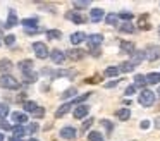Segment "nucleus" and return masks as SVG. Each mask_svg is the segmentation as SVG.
<instances>
[{"mask_svg": "<svg viewBox=\"0 0 160 141\" xmlns=\"http://www.w3.org/2000/svg\"><path fill=\"white\" fill-rule=\"evenodd\" d=\"M0 86L5 88V89H19V88H21V83H19L14 76L4 74L2 78H0Z\"/></svg>", "mask_w": 160, "mask_h": 141, "instance_id": "f257e3e1", "label": "nucleus"}, {"mask_svg": "<svg viewBox=\"0 0 160 141\" xmlns=\"http://www.w3.org/2000/svg\"><path fill=\"white\" fill-rule=\"evenodd\" d=\"M138 102H139V105H143V107H152L153 103H155V93H153L152 89H143L138 96Z\"/></svg>", "mask_w": 160, "mask_h": 141, "instance_id": "f03ea898", "label": "nucleus"}, {"mask_svg": "<svg viewBox=\"0 0 160 141\" xmlns=\"http://www.w3.org/2000/svg\"><path fill=\"white\" fill-rule=\"evenodd\" d=\"M145 58L150 62H155L160 58V47L158 45H148L145 50Z\"/></svg>", "mask_w": 160, "mask_h": 141, "instance_id": "7ed1b4c3", "label": "nucleus"}, {"mask_svg": "<svg viewBox=\"0 0 160 141\" xmlns=\"http://www.w3.org/2000/svg\"><path fill=\"white\" fill-rule=\"evenodd\" d=\"M33 50H35V55H36L38 58H47V57H50V52H48V48H47L45 43L35 41V43H33Z\"/></svg>", "mask_w": 160, "mask_h": 141, "instance_id": "20e7f679", "label": "nucleus"}, {"mask_svg": "<svg viewBox=\"0 0 160 141\" xmlns=\"http://www.w3.org/2000/svg\"><path fill=\"white\" fill-rule=\"evenodd\" d=\"M102 41H103V34H100V33L86 36V43H88V47H90V50H93V48H98V47L102 45Z\"/></svg>", "mask_w": 160, "mask_h": 141, "instance_id": "39448f33", "label": "nucleus"}, {"mask_svg": "<svg viewBox=\"0 0 160 141\" xmlns=\"http://www.w3.org/2000/svg\"><path fill=\"white\" fill-rule=\"evenodd\" d=\"M66 19H67V21H72V23H76V24H83V23H86V19L83 17V14H81V12H76V10L66 12Z\"/></svg>", "mask_w": 160, "mask_h": 141, "instance_id": "423d86ee", "label": "nucleus"}, {"mask_svg": "<svg viewBox=\"0 0 160 141\" xmlns=\"http://www.w3.org/2000/svg\"><path fill=\"white\" fill-rule=\"evenodd\" d=\"M88 112H90V107L84 105V103H81V105H76V108H74L72 115L76 117V119H84V117L88 115Z\"/></svg>", "mask_w": 160, "mask_h": 141, "instance_id": "0eeeda50", "label": "nucleus"}, {"mask_svg": "<svg viewBox=\"0 0 160 141\" xmlns=\"http://www.w3.org/2000/svg\"><path fill=\"white\" fill-rule=\"evenodd\" d=\"M50 58H52L53 64H62V62L66 60V53H64L62 50H59V48H53V50L50 52Z\"/></svg>", "mask_w": 160, "mask_h": 141, "instance_id": "6e6552de", "label": "nucleus"}, {"mask_svg": "<svg viewBox=\"0 0 160 141\" xmlns=\"http://www.w3.org/2000/svg\"><path fill=\"white\" fill-rule=\"evenodd\" d=\"M18 23H19V19H18V14H16L14 10H9V17H7V21H5L4 24H2V28H5V29H9V28H14Z\"/></svg>", "mask_w": 160, "mask_h": 141, "instance_id": "1a4fd4ad", "label": "nucleus"}, {"mask_svg": "<svg viewBox=\"0 0 160 141\" xmlns=\"http://www.w3.org/2000/svg\"><path fill=\"white\" fill-rule=\"evenodd\" d=\"M84 53H86V52L81 50V48H74V50H67L66 52V57L71 58V60H81V58L84 57Z\"/></svg>", "mask_w": 160, "mask_h": 141, "instance_id": "9d476101", "label": "nucleus"}, {"mask_svg": "<svg viewBox=\"0 0 160 141\" xmlns=\"http://www.w3.org/2000/svg\"><path fill=\"white\" fill-rule=\"evenodd\" d=\"M143 60H145V50H134L131 53V60H129V62H131V64L136 67V65L141 64Z\"/></svg>", "mask_w": 160, "mask_h": 141, "instance_id": "9b49d317", "label": "nucleus"}, {"mask_svg": "<svg viewBox=\"0 0 160 141\" xmlns=\"http://www.w3.org/2000/svg\"><path fill=\"white\" fill-rule=\"evenodd\" d=\"M76 129H74L72 126H66V127H62L60 129V136L64 138V139H74L76 138Z\"/></svg>", "mask_w": 160, "mask_h": 141, "instance_id": "f8f14e48", "label": "nucleus"}, {"mask_svg": "<svg viewBox=\"0 0 160 141\" xmlns=\"http://www.w3.org/2000/svg\"><path fill=\"white\" fill-rule=\"evenodd\" d=\"M71 43L72 45H81L83 41H86V34L83 33V31H76V33H72L71 34Z\"/></svg>", "mask_w": 160, "mask_h": 141, "instance_id": "ddd939ff", "label": "nucleus"}, {"mask_svg": "<svg viewBox=\"0 0 160 141\" xmlns=\"http://www.w3.org/2000/svg\"><path fill=\"white\" fill-rule=\"evenodd\" d=\"M12 122H16L18 126H21V124L28 122V115H26V112H12Z\"/></svg>", "mask_w": 160, "mask_h": 141, "instance_id": "4468645a", "label": "nucleus"}, {"mask_svg": "<svg viewBox=\"0 0 160 141\" xmlns=\"http://www.w3.org/2000/svg\"><path fill=\"white\" fill-rule=\"evenodd\" d=\"M103 16H105L103 9H91V12H90V19L93 21V23H100V21L103 19Z\"/></svg>", "mask_w": 160, "mask_h": 141, "instance_id": "2eb2a0df", "label": "nucleus"}, {"mask_svg": "<svg viewBox=\"0 0 160 141\" xmlns=\"http://www.w3.org/2000/svg\"><path fill=\"white\" fill-rule=\"evenodd\" d=\"M134 43L132 41H121V53H129L131 55L134 52Z\"/></svg>", "mask_w": 160, "mask_h": 141, "instance_id": "dca6fc26", "label": "nucleus"}, {"mask_svg": "<svg viewBox=\"0 0 160 141\" xmlns=\"http://www.w3.org/2000/svg\"><path fill=\"white\" fill-rule=\"evenodd\" d=\"M71 108H72V103H71V102H67V103H64V105H60L59 108H57V112H55V117H57V119H59V117H64Z\"/></svg>", "mask_w": 160, "mask_h": 141, "instance_id": "f3484780", "label": "nucleus"}, {"mask_svg": "<svg viewBox=\"0 0 160 141\" xmlns=\"http://www.w3.org/2000/svg\"><path fill=\"white\" fill-rule=\"evenodd\" d=\"M38 79V74L36 72H33V71H29V72H22V81L26 83V84H33V83Z\"/></svg>", "mask_w": 160, "mask_h": 141, "instance_id": "a211bd4d", "label": "nucleus"}, {"mask_svg": "<svg viewBox=\"0 0 160 141\" xmlns=\"http://www.w3.org/2000/svg\"><path fill=\"white\" fill-rule=\"evenodd\" d=\"M22 26H24V31L35 29V28H38V19H36V17H29V19H24V21H22Z\"/></svg>", "mask_w": 160, "mask_h": 141, "instance_id": "6ab92c4d", "label": "nucleus"}, {"mask_svg": "<svg viewBox=\"0 0 160 141\" xmlns=\"http://www.w3.org/2000/svg\"><path fill=\"white\" fill-rule=\"evenodd\" d=\"M138 28H139V29H143V31L150 29V23H148V14H143V16H139V19H138Z\"/></svg>", "mask_w": 160, "mask_h": 141, "instance_id": "aec40b11", "label": "nucleus"}, {"mask_svg": "<svg viewBox=\"0 0 160 141\" xmlns=\"http://www.w3.org/2000/svg\"><path fill=\"white\" fill-rule=\"evenodd\" d=\"M31 67H33V60H29V58L21 60L18 64V69H19V71H22V72H29V71H31Z\"/></svg>", "mask_w": 160, "mask_h": 141, "instance_id": "412c9836", "label": "nucleus"}, {"mask_svg": "<svg viewBox=\"0 0 160 141\" xmlns=\"http://www.w3.org/2000/svg\"><path fill=\"white\" fill-rule=\"evenodd\" d=\"M115 115H117L119 120H128L129 117H131V110L124 107V108H119L117 112H115Z\"/></svg>", "mask_w": 160, "mask_h": 141, "instance_id": "4be33fe9", "label": "nucleus"}, {"mask_svg": "<svg viewBox=\"0 0 160 141\" xmlns=\"http://www.w3.org/2000/svg\"><path fill=\"white\" fill-rule=\"evenodd\" d=\"M22 136H26V129L22 126H14L12 127V138H18V139H21Z\"/></svg>", "mask_w": 160, "mask_h": 141, "instance_id": "5701e85b", "label": "nucleus"}, {"mask_svg": "<svg viewBox=\"0 0 160 141\" xmlns=\"http://www.w3.org/2000/svg\"><path fill=\"white\" fill-rule=\"evenodd\" d=\"M119 31H121V33H128V34H132L136 31V28L132 26L131 23H122L121 26H119Z\"/></svg>", "mask_w": 160, "mask_h": 141, "instance_id": "b1692460", "label": "nucleus"}, {"mask_svg": "<svg viewBox=\"0 0 160 141\" xmlns=\"http://www.w3.org/2000/svg\"><path fill=\"white\" fill-rule=\"evenodd\" d=\"M11 69H12V62L9 60V58H2V60H0V71L4 72V74H7Z\"/></svg>", "mask_w": 160, "mask_h": 141, "instance_id": "393cba45", "label": "nucleus"}, {"mask_svg": "<svg viewBox=\"0 0 160 141\" xmlns=\"http://www.w3.org/2000/svg\"><path fill=\"white\" fill-rule=\"evenodd\" d=\"M148 83H146V76L143 74H136L134 76V86L136 88H143V86H146Z\"/></svg>", "mask_w": 160, "mask_h": 141, "instance_id": "a878e982", "label": "nucleus"}, {"mask_svg": "<svg viewBox=\"0 0 160 141\" xmlns=\"http://www.w3.org/2000/svg\"><path fill=\"white\" fill-rule=\"evenodd\" d=\"M146 83H148V84H158L160 83V74L158 72H150V74L146 76Z\"/></svg>", "mask_w": 160, "mask_h": 141, "instance_id": "bb28decb", "label": "nucleus"}, {"mask_svg": "<svg viewBox=\"0 0 160 141\" xmlns=\"http://www.w3.org/2000/svg\"><path fill=\"white\" fill-rule=\"evenodd\" d=\"M45 34L48 40H60L62 38V33L59 29H48V31H45Z\"/></svg>", "mask_w": 160, "mask_h": 141, "instance_id": "cd10ccee", "label": "nucleus"}, {"mask_svg": "<svg viewBox=\"0 0 160 141\" xmlns=\"http://www.w3.org/2000/svg\"><path fill=\"white\" fill-rule=\"evenodd\" d=\"M132 71H134V65H132L129 60L122 62V64L119 65V72H132Z\"/></svg>", "mask_w": 160, "mask_h": 141, "instance_id": "c85d7f7f", "label": "nucleus"}, {"mask_svg": "<svg viewBox=\"0 0 160 141\" xmlns=\"http://www.w3.org/2000/svg\"><path fill=\"white\" fill-rule=\"evenodd\" d=\"M88 141H105L103 134L98 133V131H91L90 134H88Z\"/></svg>", "mask_w": 160, "mask_h": 141, "instance_id": "c756f323", "label": "nucleus"}, {"mask_svg": "<svg viewBox=\"0 0 160 141\" xmlns=\"http://www.w3.org/2000/svg\"><path fill=\"white\" fill-rule=\"evenodd\" d=\"M105 23H107L108 26H119V17H117V14H108V16L105 17Z\"/></svg>", "mask_w": 160, "mask_h": 141, "instance_id": "7c9ffc66", "label": "nucleus"}, {"mask_svg": "<svg viewBox=\"0 0 160 141\" xmlns=\"http://www.w3.org/2000/svg\"><path fill=\"white\" fill-rule=\"evenodd\" d=\"M107 78H115V76L119 74V67H115V65H110V67H107L105 69V72H103Z\"/></svg>", "mask_w": 160, "mask_h": 141, "instance_id": "2f4dec72", "label": "nucleus"}, {"mask_svg": "<svg viewBox=\"0 0 160 141\" xmlns=\"http://www.w3.org/2000/svg\"><path fill=\"white\" fill-rule=\"evenodd\" d=\"M76 93H78V89H76V88H74V86H72V88L66 89V91H64V93H62V95H60V96H62L64 100H71V98H74V95H76Z\"/></svg>", "mask_w": 160, "mask_h": 141, "instance_id": "473e14b6", "label": "nucleus"}, {"mask_svg": "<svg viewBox=\"0 0 160 141\" xmlns=\"http://www.w3.org/2000/svg\"><path fill=\"white\" fill-rule=\"evenodd\" d=\"M38 108H40V107L36 105L35 102H24V110H26V112H29V113H35Z\"/></svg>", "mask_w": 160, "mask_h": 141, "instance_id": "72a5a7b5", "label": "nucleus"}, {"mask_svg": "<svg viewBox=\"0 0 160 141\" xmlns=\"http://www.w3.org/2000/svg\"><path fill=\"white\" fill-rule=\"evenodd\" d=\"M117 17L122 19V21H126V23H129L134 16H132V12H121V14H117Z\"/></svg>", "mask_w": 160, "mask_h": 141, "instance_id": "f704fd0d", "label": "nucleus"}, {"mask_svg": "<svg viewBox=\"0 0 160 141\" xmlns=\"http://www.w3.org/2000/svg\"><path fill=\"white\" fill-rule=\"evenodd\" d=\"M9 115V107L7 103H0V119H4V117Z\"/></svg>", "mask_w": 160, "mask_h": 141, "instance_id": "c9c22d12", "label": "nucleus"}, {"mask_svg": "<svg viewBox=\"0 0 160 141\" xmlns=\"http://www.w3.org/2000/svg\"><path fill=\"white\" fill-rule=\"evenodd\" d=\"M72 5L76 7V9H86V7H90V2H88V0H83V2L76 0V2H72Z\"/></svg>", "mask_w": 160, "mask_h": 141, "instance_id": "e433bc0d", "label": "nucleus"}, {"mask_svg": "<svg viewBox=\"0 0 160 141\" xmlns=\"http://www.w3.org/2000/svg\"><path fill=\"white\" fill-rule=\"evenodd\" d=\"M24 129H26V134H33V133L38 131V124H36V122H29V126L24 127Z\"/></svg>", "mask_w": 160, "mask_h": 141, "instance_id": "4c0bfd02", "label": "nucleus"}, {"mask_svg": "<svg viewBox=\"0 0 160 141\" xmlns=\"http://www.w3.org/2000/svg\"><path fill=\"white\" fill-rule=\"evenodd\" d=\"M4 43L7 45V47H12V45L16 43V36L14 34H7V36L4 38Z\"/></svg>", "mask_w": 160, "mask_h": 141, "instance_id": "58836bf2", "label": "nucleus"}, {"mask_svg": "<svg viewBox=\"0 0 160 141\" xmlns=\"http://www.w3.org/2000/svg\"><path fill=\"white\" fill-rule=\"evenodd\" d=\"M100 124H103V126H105V129H107L108 133H110V131L114 129V124H112L110 120H107V119H102V120H100Z\"/></svg>", "mask_w": 160, "mask_h": 141, "instance_id": "ea45409f", "label": "nucleus"}, {"mask_svg": "<svg viewBox=\"0 0 160 141\" xmlns=\"http://www.w3.org/2000/svg\"><path fill=\"white\" fill-rule=\"evenodd\" d=\"M134 93H136V86H134V84H129L128 88H126L124 95H126V96H131V95H134Z\"/></svg>", "mask_w": 160, "mask_h": 141, "instance_id": "a19ab883", "label": "nucleus"}, {"mask_svg": "<svg viewBox=\"0 0 160 141\" xmlns=\"http://www.w3.org/2000/svg\"><path fill=\"white\" fill-rule=\"evenodd\" d=\"M93 122H95V120L91 119V117H88V119H86V120H84V122H83V127H81V131H86V129H88V127H90V126H91V124H93Z\"/></svg>", "mask_w": 160, "mask_h": 141, "instance_id": "79ce46f5", "label": "nucleus"}, {"mask_svg": "<svg viewBox=\"0 0 160 141\" xmlns=\"http://www.w3.org/2000/svg\"><path fill=\"white\" fill-rule=\"evenodd\" d=\"M119 84V81H117V79H115V81H110V83H105V88H115V86H117Z\"/></svg>", "mask_w": 160, "mask_h": 141, "instance_id": "37998d69", "label": "nucleus"}, {"mask_svg": "<svg viewBox=\"0 0 160 141\" xmlns=\"http://www.w3.org/2000/svg\"><path fill=\"white\" fill-rule=\"evenodd\" d=\"M33 115H35V117H43V115H45V108H42V107H40V108L36 110V112L33 113Z\"/></svg>", "mask_w": 160, "mask_h": 141, "instance_id": "c03bdc74", "label": "nucleus"}, {"mask_svg": "<svg viewBox=\"0 0 160 141\" xmlns=\"http://www.w3.org/2000/svg\"><path fill=\"white\" fill-rule=\"evenodd\" d=\"M139 127H141V129H148L150 127V120H141V124H139Z\"/></svg>", "mask_w": 160, "mask_h": 141, "instance_id": "a18cd8bd", "label": "nucleus"}, {"mask_svg": "<svg viewBox=\"0 0 160 141\" xmlns=\"http://www.w3.org/2000/svg\"><path fill=\"white\" fill-rule=\"evenodd\" d=\"M100 48H93V50H91V55H93V57H100Z\"/></svg>", "mask_w": 160, "mask_h": 141, "instance_id": "49530a36", "label": "nucleus"}, {"mask_svg": "<svg viewBox=\"0 0 160 141\" xmlns=\"http://www.w3.org/2000/svg\"><path fill=\"white\" fill-rule=\"evenodd\" d=\"M155 127H157V129H160V115L155 119Z\"/></svg>", "mask_w": 160, "mask_h": 141, "instance_id": "de8ad7c7", "label": "nucleus"}, {"mask_svg": "<svg viewBox=\"0 0 160 141\" xmlns=\"http://www.w3.org/2000/svg\"><path fill=\"white\" fill-rule=\"evenodd\" d=\"M9 141H21V139H18V138H12V136H11V139H9Z\"/></svg>", "mask_w": 160, "mask_h": 141, "instance_id": "09e8293b", "label": "nucleus"}, {"mask_svg": "<svg viewBox=\"0 0 160 141\" xmlns=\"http://www.w3.org/2000/svg\"><path fill=\"white\" fill-rule=\"evenodd\" d=\"M4 139H5V138H4V134L0 133V141H4Z\"/></svg>", "mask_w": 160, "mask_h": 141, "instance_id": "8fccbe9b", "label": "nucleus"}, {"mask_svg": "<svg viewBox=\"0 0 160 141\" xmlns=\"http://www.w3.org/2000/svg\"><path fill=\"white\" fill-rule=\"evenodd\" d=\"M28 141H38V139H35V138H31V139H28Z\"/></svg>", "mask_w": 160, "mask_h": 141, "instance_id": "3c124183", "label": "nucleus"}, {"mask_svg": "<svg viewBox=\"0 0 160 141\" xmlns=\"http://www.w3.org/2000/svg\"><path fill=\"white\" fill-rule=\"evenodd\" d=\"M157 95H158V96H160V88H158V91H157Z\"/></svg>", "mask_w": 160, "mask_h": 141, "instance_id": "603ef678", "label": "nucleus"}, {"mask_svg": "<svg viewBox=\"0 0 160 141\" xmlns=\"http://www.w3.org/2000/svg\"><path fill=\"white\" fill-rule=\"evenodd\" d=\"M158 34H160V28H158Z\"/></svg>", "mask_w": 160, "mask_h": 141, "instance_id": "864d4df0", "label": "nucleus"}, {"mask_svg": "<svg viewBox=\"0 0 160 141\" xmlns=\"http://www.w3.org/2000/svg\"><path fill=\"white\" fill-rule=\"evenodd\" d=\"M0 45H2V40H0Z\"/></svg>", "mask_w": 160, "mask_h": 141, "instance_id": "5fc2aeb1", "label": "nucleus"}]
</instances>
